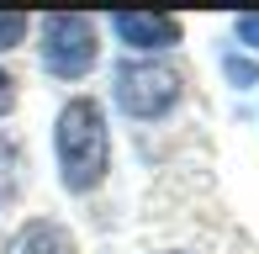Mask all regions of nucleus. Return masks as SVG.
<instances>
[{"mask_svg":"<svg viewBox=\"0 0 259 254\" xmlns=\"http://www.w3.org/2000/svg\"><path fill=\"white\" fill-rule=\"evenodd\" d=\"M233 32H238L243 48H259V16H238V27H233Z\"/></svg>","mask_w":259,"mask_h":254,"instance_id":"6e6552de","label":"nucleus"},{"mask_svg":"<svg viewBox=\"0 0 259 254\" xmlns=\"http://www.w3.org/2000/svg\"><path fill=\"white\" fill-rule=\"evenodd\" d=\"M159 254H185V249H159Z\"/></svg>","mask_w":259,"mask_h":254,"instance_id":"9d476101","label":"nucleus"},{"mask_svg":"<svg viewBox=\"0 0 259 254\" xmlns=\"http://www.w3.org/2000/svg\"><path fill=\"white\" fill-rule=\"evenodd\" d=\"M222 69H228L233 85H254V79H259V69H254L249 59H238V53H228V59H222Z\"/></svg>","mask_w":259,"mask_h":254,"instance_id":"0eeeda50","label":"nucleus"},{"mask_svg":"<svg viewBox=\"0 0 259 254\" xmlns=\"http://www.w3.org/2000/svg\"><path fill=\"white\" fill-rule=\"evenodd\" d=\"M6 254H74V238H69V228L48 223V217H32V223L6 244Z\"/></svg>","mask_w":259,"mask_h":254,"instance_id":"39448f33","label":"nucleus"},{"mask_svg":"<svg viewBox=\"0 0 259 254\" xmlns=\"http://www.w3.org/2000/svg\"><path fill=\"white\" fill-rule=\"evenodd\" d=\"M11 111H16V79L0 69V117H11Z\"/></svg>","mask_w":259,"mask_h":254,"instance_id":"1a4fd4ad","label":"nucleus"},{"mask_svg":"<svg viewBox=\"0 0 259 254\" xmlns=\"http://www.w3.org/2000/svg\"><path fill=\"white\" fill-rule=\"evenodd\" d=\"M37 59L53 79H85L101 59V27L79 11H53L37 21Z\"/></svg>","mask_w":259,"mask_h":254,"instance_id":"7ed1b4c3","label":"nucleus"},{"mask_svg":"<svg viewBox=\"0 0 259 254\" xmlns=\"http://www.w3.org/2000/svg\"><path fill=\"white\" fill-rule=\"evenodd\" d=\"M111 32L127 48H138V53H164V48H175V43L185 37L180 16H154V11H116Z\"/></svg>","mask_w":259,"mask_h":254,"instance_id":"20e7f679","label":"nucleus"},{"mask_svg":"<svg viewBox=\"0 0 259 254\" xmlns=\"http://www.w3.org/2000/svg\"><path fill=\"white\" fill-rule=\"evenodd\" d=\"M185 96V74L164 59H122L111 69V101L122 117L133 122H159L180 106Z\"/></svg>","mask_w":259,"mask_h":254,"instance_id":"f03ea898","label":"nucleus"},{"mask_svg":"<svg viewBox=\"0 0 259 254\" xmlns=\"http://www.w3.org/2000/svg\"><path fill=\"white\" fill-rule=\"evenodd\" d=\"M27 32H32V21L21 16V11H0V53L21 48V43H27Z\"/></svg>","mask_w":259,"mask_h":254,"instance_id":"423d86ee","label":"nucleus"},{"mask_svg":"<svg viewBox=\"0 0 259 254\" xmlns=\"http://www.w3.org/2000/svg\"><path fill=\"white\" fill-rule=\"evenodd\" d=\"M53 159L69 196H90L111 175V127H106V106L96 96L64 101L53 122Z\"/></svg>","mask_w":259,"mask_h":254,"instance_id":"f257e3e1","label":"nucleus"}]
</instances>
